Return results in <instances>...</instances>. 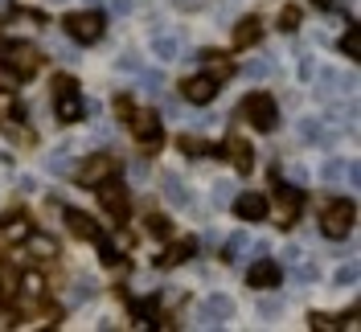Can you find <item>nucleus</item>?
Masks as SVG:
<instances>
[{
  "instance_id": "obj_1",
  "label": "nucleus",
  "mask_w": 361,
  "mask_h": 332,
  "mask_svg": "<svg viewBox=\"0 0 361 332\" xmlns=\"http://www.w3.org/2000/svg\"><path fill=\"white\" fill-rule=\"evenodd\" d=\"M353 221H357V205L349 197H333L324 205V214H320V234L333 238V242H341V238L353 234Z\"/></svg>"
},
{
  "instance_id": "obj_2",
  "label": "nucleus",
  "mask_w": 361,
  "mask_h": 332,
  "mask_svg": "<svg viewBox=\"0 0 361 332\" xmlns=\"http://www.w3.org/2000/svg\"><path fill=\"white\" fill-rule=\"evenodd\" d=\"M238 111L250 119V128H255V132H275V123H279V107H275V99H271L267 90H255V94H247Z\"/></svg>"
},
{
  "instance_id": "obj_3",
  "label": "nucleus",
  "mask_w": 361,
  "mask_h": 332,
  "mask_svg": "<svg viewBox=\"0 0 361 332\" xmlns=\"http://www.w3.org/2000/svg\"><path fill=\"white\" fill-rule=\"evenodd\" d=\"M66 37H74L78 45H90V42H99L103 37V13H94V8H87V13H70L66 21Z\"/></svg>"
},
{
  "instance_id": "obj_4",
  "label": "nucleus",
  "mask_w": 361,
  "mask_h": 332,
  "mask_svg": "<svg viewBox=\"0 0 361 332\" xmlns=\"http://www.w3.org/2000/svg\"><path fill=\"white\" fill-rule=\"evenodd\" d=\"M94 193H99V205H103L115 221L128 218V189H123L115 177H103L99 185H94Z\"/></svg>"
},
{
  "instance_id": "obj_5",
  "label": "nucleus",
  "mask_w": 361,
  "mask_h": 332,
  "mask_svg": "<svg viewBox=\"0 0 361 332\" xmlns=\"http://www.w3.org/2000/svg\"><path fill=\"white\" fill-rule=\"evenodd\" d=\"M180 99L193 103V107L214 103V99H218V78H214V74H193V78H185V82H180Z\"/></svg>"
},
{
  "instance_id": "obj_6",
  "label": "nucleus",
  "mask_w": 361,
  "mask_h": 332,
  "mask_svg": "<svg viewBox=\"0 0 361 332\" xmlns=\"http://www.w3.org/2000/svg\"><path fill=\"white\" fill-rule=\"evenodd\" d=\"M128 123H132V135L140 140V144H148V148H157L160 140H164V128H160L157 111H132Z\"/></svg>"
},
{
  "instance_id": "obj_7",
  "label": "nucleus",
  "mask_w": 361,
  "mask_h": 332,
  "mask_svg": "<svg viewBox=\"0 0 361 332\" xmlns=\"http://www.w3.org/2000/svg\"><path fill=\"white\" fill-rule=\"evenodd\" d=\"M4 54H8L4 66H13L17 74H37V70H42V54H37L29 42H13Z\"/></svg>"
},
{
  "instance_id": "obj_8",
  "label": "nucleus",
  "mask_w": 361,
  "mask_h": 332,
  "mask_svg": "<svg viewBox=\"0 0 361 332\" xmlns=\"http://www.w3.org/2000/svg\"><path fill=\"white\" fill-rule=\"evenodd\" d=\"M275 193H279V226L288 230L300 218V209H304V193L292 189V185H279V180H275Z\"/></svg>"
},
{
  "instance_id": "obj_9",
  "label": "nucleus",
  "mask_w": 361,
  "mask_h": 332,
  "mask_svg": "<svg viewBox=\"0 0 361 332\" xmlns=\"http://www.w3.org/2000/svg\"><path fill=\"white\" fill-rule=\"evenodd\" d=\"M267 197H263V193H238V197H234V214H238V218L243 221H263L267 218Z\"/></svg>"
},
{
  "instance_id": "obj_10",
  "label": "nucleus",
  "mask_w": 361,
  "mask_h": 332,
  "mask_svg": "<svg viewBox=\"0 0 361 332\" xmlns=\"http://www.w3.org/2000/svg\"><path fill=\"white\" fill-rule=\"evenodd\" d=\"M275 283H279V266L267 263V259H259V263L247 271V288H255V291H271Z\"/></svg>"
},
{
  "instance_id": "obj_11",
  "label": "nucleus",
  "mask_w": 361,
  "mask_h": 332,
  "mask_svg": "<svg viewBox=\"0 0 361 332\" xmlns=\"http://www.w3.org/2000/svg\"><path fill=\"white\" fill-rule=\"evenodd\" d=\"M193 250H197V242H173V246H164L152 263H157V271H173V266L189 263V254H193Z\"/></svg>"
},
{
  "instance_id": "obj_12",
  "label": "nucleus",
  "mask_w": 361,
  "mask_h": 332,
  "mask_svg": "<svg viewBox=\"0 0 361 332\" xmlns=\"http://www.w3.org/2000/svg\"><path fill=\"white\" fill-rule=\"evenodd\" d=\"M66 226L78 234V238H87V242H94L103 230H99V221L90 218V214H82V209H66Z\"/></svg>"
},
{
  "instance_id": "obj_13",
  "label": "nucleus",
  "mask_w": 361,
  "mask_h": 332,
  "mask_svg": "<svg viewBox=\"0 0 361 332\" xmlns=\"http://www.w3.org/2000/svg\"><path fill=\"white\" fill-rule=\"evenodd\" d=\"M259 37H263V21H259V17H243L238 29H234V37H230V45H234V49H247V45H255Z\"/></svg>"
},
{
  "instance_id": "obj_14",
  "label": "nucleus",
  "mask_w": 361,
  "mask_h": 332,
  "mask_svg": "<svg viewBox=\"0 0 361 332\" xmlns=\"http://www.w3.org/2000/svg\"><path fill=\"white\" fill-rule=\"evenodd\" d=\"M54 111H58L62 123H78V119H82V94H78V90H62Z\"/></svg>"
},
{
  "instance_id": "obj_15",
  "label": "nucleus",
  "mask_w": 361,
  "mask_h": 332,
  "mask_svg": "<svg viewBox=\"0 0 361 332\" xmlns=\"http://www.w3.org/2000/svg\"><path fill=\"white\" fill-rule=\"evenodd\" d=\"M222 152H226V156H234V168H238V173H250V168H255V152H250V144H247V140L230 135Z\"/></svg>"
},
{
  "instance_id": "obj_16",
  "label": "nucleus",
  "mask_w": 361,
  "mask_h": 332,
  "mask_svg": "<svg viewBox=\"0 0 361 332\" xmlns=\"http://www.w3.org/2000/svg\"><path fill=\"white\" fill-rule=\"evenodd\" d=\"M111 156H94V160H90L87 168H82V173H78V185H87V189H94V185H99V180L103 177H111Z\"/></svg>"
},
{
  "instance_id": "obj_17",
  "label": "nucleus",
  "mask_w": 361,
  "mask_h": 332,
  "mask_svg": "<svg viewBox=\"0 0 361 332\" xmlns=\"http://www.w3.org/2000/svg\"><path fill=\"white\" fill-rule=\"evenodd\" d=\"M29 230H33V221L25 218V214H8L4 226H0V242H25Z\"/></svg>"
},
{
  "instance_id": "obj_18",
  "label": "nucleus",
  "mask_w": 361,
  "mask_h": 332,
  "mask_svg": "<svg viewBox=\"0 0 361 332\" xmlns=\"http://www.w3.org/2000/svg\"><path fill=\"white\" fill-rule=\"evenodd\" d=\"M25 246H29L33 259H54V254H58V242H54L49 234H33V230L25 234Z\"/></svg>"
},
{
  "instance_id": "obj_19",
  "label": "nucleus",
  "mask_w": 361,
  "mask_h": 332,
  "mask_svg": "<svg viewBox=\"0 0 361 332\" xmlns=\"http://www.w3.org/2000/svg\"><path fill=\"white\" fill-rule=\"evenodd\" d=\"M230 316H234V304H230V295L214 291V295H209V320H214V324H222V320H230Z\"/></svg>"
},
{
  "instance_id": "obj_20",
  "label": "nucleus",
  "mask_w": 361,
  "mask_h": 332,
  "mask_svg": "<svg viewBox=\"0 0 361 332\" xmlns=\"http://www.w3.org/2000/svg\"><path fill=\"white\" fill-rule=\"evenodd\" d=\"M94 246H99V259H103V266H119V263H123V250H119L107 234H99V238H94Z\"/></svg>"
},
{
  "instance_id": "obj_21",
  "label": "nucleus",
  "mask_w": 361,
  "mask_h": 332,
  "mask_svg": "<svg viewBox=\"0 0 361 332\" xmlns=\"http://www.w3.org/2000/svg\"><path fill=\"white\" fill-rule=\"evenodd\" d=\"M17 283H21V275H17L13 266H0V300H4V304L17 295Z\"/></svg>"
},
{
  "instance_id": "obj_22",
  "label": "nucleus",
  "mask_w": 361,
  "mask_h": 332,
  "mask_svg": "<svg viewBox=\"0 0 361 332\" xmlns=\"http://www.w3.org/2000/svg\"><path fill=\"white\" fill-rule=\"evenodd\" d=\"M152 54H157L160 62H173L177 58V37H157L152 42Z\"/></svg>"
},
{
  "instance_id": "obj_23",
  "label": "nucleus",
  "mask_w": 361,
  "mask_h": 332,
  "mask_svg": "<svg viewBox=\"0 0 361 332\" xmlns=\"http://www.w3.org/2000/svg\"><path fill=\"white\" fill-rule=\"evenodd\" d=\"M17 291H25V295H33V300H42V291H45V283H42V275H21V283H17Z\"/></svg>"
},
{
  "instance_id": "obj_24",
  "label": "nucleus",
  "mask_w": 361,
  "mask_h": 332,
  "mask_svg": "<svg viewBox=\"0 0 361 332\" xmlns=\"http://www.w3.org/2000/svg\"><path fill=\"white\" fill-rule=\"evenodd\" d=\"M341 49H345V58H357V54H361V29H357V25H349V33H345Z\"/></svg>"
},
{
  "instance_id": "obj_25",
  "label": "nucleus",
  "mask_w": 361,
  "mask_h": 332,
  "mask_svg": "<svg viewBox=\"0 0 361 332\" xmlns=\"http://www.w3.org/2000/svg\"><path fill=\"white\" fill-rule=\"evenodd\" d=\"M164 193H169V201H177V205H189V193L180 189V180L173 177V173L164 177Z\"/></svg>"
},
{
  "instance_id": "obj_26",
  "label": "nucleus",
  "mask_w": 361,
  "mask_h": 332,
  "mask_svg": "<svg viewBox=\"0 0 361 332\" xmlns=\"http://www.w3.org/2000/svg\"><path fill=\"white\" fill-rule=\"evenodd\" d=\"M148 234H152V238H169V234H173V221L152 214V218H148Z\"/></svg>"
},
{
  "instance_id": "obj_27",
  "label": "nucleus",
  "mask_w": 361,
  "mask_h": 332,
  "mask_svg": "<svg viewBox=\"0 0 361 332\" xmlns=\"http://www.w3.org/2000/svg\"><path fill=\"white\" fill-rule=\"evenodd\" d=\"M279 29H283V33H295V29H300V8H295V4H288V8L279 13Z\"/></svg>"
},
{
  "instance_id": "obj_28",
  "label": "nucleus",
  "mask_w": 361,
  "mask_h": 332,
  "mask_svg": "<svg viewBox=\"0 0 361 332\" xmlns=\"http://www.w3.org/2000/svg\"><path fill=\"white\" fill-rule=\"evenodd\" d=\"M17 82H21V74L13 66H0V94H13L17 90Z\"/></svg>"
},
{
  "instance_id": "obj_29",
  "label": "nucleus",
  "mask_w": 361,
  "mask_h": 332,
  "mask_svg": "<svg viewBox=\"0 0 361 332\" xmlns=\"http://www.w3.org/2000/svg\"><path fill=\"white\" fill-rule=\"evenodd\" d=\"M243 246H247V238H243V234H234V238H226V246H222V263H234Z\"/></svg>"
},
{
  "instance_id": "obj_30",
  "label": "nucleus",
  "mask_w": 361,
  "mask_h": 332,
  "mask_svg": "<svg viewBox=\"0 0 361 332\" xmlns=\"http://www.w3.org/2000/svg\"><path fill=\"white\" fill-rule=\"evenodd\" d=\"M94 283H90V279H78V283H74V291H70V304H82V300H90V295H94Z\"/></svg>"
},
{
  "instance_id": "obj_31",
  "label": "nucleus",
  "mask_w": 361,
  "mask_h": 332,
  "mask_svg": "<svg viewBox=\"0 0 361 332\" xmlns=\"http://www.w3.org/2000/svg\"><path fill=\"white\" fill-rule=\"evenodd\" d=\"M361 279V266L357 263H349V266H341L337 271V283H357Z\"/></svg>"
},
{
  "instance_id": "obj_32",
  "label": "nucleus",
  "mask_w": 361,
  "mask_h": 332,
  "mask_svg": "<svg viewBox=\"0 0 361 332\" xmlns=\"http://www.w3.org/2000/svg\"><path fill=\"white\" fill-rule=\"evenodd\" d=\"M119 70H123V74H140V58H135V54H123V58H119Z\"/></svg>"
},
{
  "instance_id": "obj_33",
  "label": "nucleus",
  "mask_w": 361,
  "mask_h": 332,
  "mask_svg": "<svg viewBox=\"0 0 361 332\" xmlns=\"http://www.w3.org/2000/svg\"><path fill=\"white\" fill-rule=\"evenodd\" d=\"M271 70H275L271 62H250L247 74H250V78H271Z\"/></svg>"
},
{
  "instance_id": "obj_34",
  "label": "nucleus",
  "mask_w": 361,
  "mask_h": 332,
  "mask_svg": "<svg viewBox=\"0 0 361 332\" xmlns=\"http://www.w3.org/2000/svg\"><path fill=\"white\" fill-rule=\"evenodd\" d=\"M279 312H283L279 300H259V316H279Z\"/></svg>"
},
{
  "instance_id": "obj_35",
  "label": "nucleus",
  "mask_w": 361,
  "mask_h": 332,
  "mask_svg": "<svg viewBox=\"0 0 361 332\" xmlns=\"http://www.w3.org/2000/svg\"><path fill=\"white\" fill-rule=\"evenodd\" d=\"M54 90H58V94H62V90H78V82L66 78V74H58V78H54Z\"/></svg>"
},
{
  "instance_id": "obj_36",
  "label": "nucleus",
  "mask_w": 361,
  "mask_h": 332,
  "mask_svg": "<svg viewBox=\"0 0 361 332\" xmlns=\"http://www.w3.org/2000/svg\"><path fill=\"white\" fill-rule=\"evenodd\" d=\"M17 324V312L13 308H0V328H13Z\"/></svg>"
},
{
  "instance_id": "obj_37",
  "label": "nucleus",
  "mask_w": 361,
  "mask_h": 332,
  "mask_svg": "<svg viewBox=\"0 0 361 332\" xmlns=\"http://www.w3.org/2000/svg\"><path fill=\"white\" fill-rule=\"evenodd\" d=\"M308 320H312V328H333V320H329V316H324V312H312V316H308Z\"/></svg>"
},
{
  "instance_id": "obj_38",
  "label": "nucleus",
  "mask_w": 361,
  "mask_h": 332,
  "mask_svg": "<svg viewBox=\"0 0 361 332\" xmlns=\"http://www.w3.org/2000/svg\"><path fill=\"white\" fill-rule=\"evenodd\" d=\"M295 279H300V283H312L316 271H312V266H300V271H295Z\"/></svg>"
},
{
  "instance_id": "obj_39",
  "label": "nucleus",
  "mask_w": 361,
  "mask_h": 332,
  "mask_svg": "<svg viewBox=\"0 0 361 332\" xmlns=\"http://www.w3.org/2000/svg\"><path fill=\"white\" fill-rule=\"evenodd\" d=\"M333 177H341V164H337V160H329V164H324V180H333Z\"/></svg>"
},
{
  "instance_id": "obj_40",
  "label": "nucleus",
  "mask_w": 361,
  "mask_h": 332,
  "mask_svg": "<svg viewBox=\"0 0 361 332\" xmlns=\"http://www.w3.org/2000/svg\"><path fill=\"white\" fill-rule=\"evenodd\" d=\"M173 4H177V8H185V13H189V8H202L205 0H173Z\"/></svg>"
},
{
  "instance_id": "obj_41",
  "label": "nucleus",
  "mask_w": 361,
  "mask_h": 332,
  "mask_svg": "<svg viewBox=\"0 0 361 332\" xmlns=\"http://www.w3.org/2000/svg\"><path fill=\"white\" fill-rule=\"evenodd\" d=\"M115 13H132V0H115Z\"/></svg>"
},
{
  "instance_id": "obj_42",
  "label": "nucleus",
  "mask_w": 361,
  "mask_h": 332,
  "mask_svg": "<svg viewBox=\"0 0 361 332\" xmlns=\"http://www.w3.org/2000/svg\"><path fill=\"white\" fill-rule=\"evenodd\" d=\"M316 8H333V4H337V0H312Z\"/></svg>"
}]
</instances>
